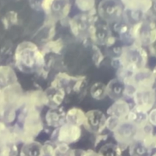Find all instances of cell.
<instances>
[{
  "mask_svg": "<svg viewBox=\"0 0 156 156\" xmlns=\"http://www.w3.org/2000/svg\"><path fill=\"white\" fill-rule=\"evenodd\" d=\"M49 34L48 38H49V39L52 38L54 36V34H55V27H52L51 28Z\"/></svg>",
  "mask_w": 156,
  "mask_h": 156,
  "instance_id": "ab89813d",
  "label": "cell"
},
{
  "mask_svg": "<svg viewBox=\"0 0 156 156\" xmlns=\"http://www.w3.org/2000/svg\"><path fill=\"white\" fill-rule=\"evenodd\" d=\"M27 102L30 105H41L46 103L48 98L46 96L40 91H34L26 97Z\"/></svg>",
  "mask_w": 156,
  "mask_h": 156,
  "instance_id": "d4e9b609",
  "label": "cell"
},
{
  "mask_svg": "<svg viewBox=\"0 0 156 156\" xmlns=\"http://www.w3.org/2000/svg\"><path fill=\"white\" fill-rule=\"evenodd\" d=\"M154 135H155V136H156V133H155V134H154Z\"/></svg>",
  "mask_w": 156,
  "mask_h": 156,
  "instance_id": "ee69618b",
  "label": "cell"
},
{
  "mask_svg": "<svg viewBox=\"0 0 156 156\" xmlns=\"http://www.w3.org/2000/svg\"><path fill=\"white\" fill-rule=\"evenodd\" d=\"M17 21H18L17 13L12 11L9 12L7 15V16L2 20L4 25L6 28L9 27V22L12 24H15L17 22Z\"/></svg>",
  "mask_w": 156,
  "mask_h": 156,
  "instance_id": "f546056e",
  "label": "cell"
},
{
  "mask_svg": "<svg viewBox=\"0 0 156 156\" xmlns=\"http://www.w3.org/2000/svg\"><path fill=\"white\" fill-rule=\"evenodd\" d=\"M97 21V17L89 13L81 14L74 16L69 21L72 33L75 36L85 37L89 36V31L92 25Z\"/></svg>",
  "mask_w": 156,
  "mask_h": 156,
  "instance_id": "8992f818",
  "label": "cell"
},
{
  "mask_svg": "<svg viewBox=\"0 0 156 156\" xmlns=\"http://www.w3.org/2000/svg\"><path fill=\"white\" fill-rule=\"evenodd\" d=\"M24 127L26 136H27L29 140L42 130L43 126L39 113L34 108H31L27 113Z\"/></svg>",
  "mask_w": 156,
  "mask_h": 156,
  "instance_id": "8fae6325",
  "label": "cell"
},
{
  "mask_svg": "<svg viewBox=\"0 0 156 156\" xmlns=\"http://www.w3.org/2000/svg\"><path fill=\"white\" fill-rule=\"evenodd\" d=\"M42 152L44 154L51 155L53 152V151H52V147H51L50 146H46L45 147H42Z\"/></svg>",
  "mask_w": 156,
  "mask_h": 156,
  "instance_id": "74e56055",
  "label": "cell"
},
{
  "mask_svg": "<svg viewBox=\"0 0 156 156\" xmlns=\"http://www.w3.org/2000/svg\"><path fill=\"white\" fill-rule=\"evenodd\" d=\"M54 1L55 0H43L42 1L41 7L46 13H49L51 12L52 5Z\"/></svg>",
  "mask_w": 156,
  "mask_h": 156,
  "instance_id": "4dcf8cb0",
  "label": "cell"
},
{
  "mask_svg": "<svg viewBox=\"0 0 156 156\" xmlns=\"http://www.w3.org/2000/svg\"><path fill=\"white\" fill-rule=\"evenodd\" d=\"M156 79L151 69L147 67L140 68L135 71L130 80L126 84L133 85L136 89L154 88Z\"/></svg>",
  "mask_w": 156,
  "mask_h": 156,
  "instance_id": "ba28073f",
  "label": "cell"
},
{
  "mask_svg": "<svg viewBox=\"0 0 156 156\" xmlns=\"http://www.w3.org/2000/svg\"><path fill=\"white\" fill-rule=\"evenodd\" d=\"M147 50L143 46L136 43L122 46L120 48L118 57L121 66L130 72L146 67L149 59Z\"/></svg>",
  "mask_w": 156,
  "mask_h": 156,
  "instance_id": "6da1fadb",
  "label": "cell"
},
{
  "mask_svg": "<svg viewBox=\"0 0 156 156\" xmlns=\"http://www.w3.org/2000/svg\"><path fill=\"white\" fill-rule=\"evenodd\" d=\"M66 119L69 124L79 126L85 123L86 117L85 115L81 110L77 108H73L68 112Z\"/></svg>",
  "mask_w": 156,
  "mask_h": 156,
  "instance_id": "ffe728a7",
  "label": "cell"
},
{
  "mask_svg": "<svg viewBox=\"0 0 156 156\" xmlns=\"http://www.w3.org/2000/svg\"><path fill=\"white\" fill-rule=\"evenodd\" d=\"M147 51L151 57L156 58V40L147 47Z\"/></svg>",
  "mask_w": 156,
  "mask_h": 156,
  "instance_id": "e575fe53",
  "label": "cell"
},
{
  "mask_svg": "<svg viewBox=\"0 0 156 156\" xmlns=\"http://www.w3.org/2000/svg\"><path fill=\"white\" fill-rule=\"evenodd\" d=\"M153 1H156V0H152Z\"/></svg>",
  "mask_w": 156,
  "mask_h": 156,
  "instance_id": "7bdbcfd3",
  "label": "cell"
},
{
  "mask_svg": "<svg viewBox=\"0 0 156 156\" xmlns=\"http://www.w3.org/2000/svg\"><path fill=\"white\" fill-rule=\"evenodd\" d=\"M126 120L140 127L148 122V112L142 110L135 105L131 108Z\"/></svg>",
  "mask_w": 156,
  "mask_h": 156,
  "instance_id": "e0dca14e",
  "label": "cell"
},
{
  "mask_svg": "<svg viewBox=\"0 0 156 156\" xmlns=\"http://www.w3.org/2000/svg\"><path fill=\"white\" fill-rule=\"evenodd\" d=\"M112 30L108 24H94L90 27L89 31V37L94 44L107 46L109 40L113 37Z\"/></svg>",
  "mask_w": 156,
  "mask_h": 156,
  "instance_id": "30bf717a",
  "label": "cell"
},
{
  "mask_svg": "<svg viewBox=\"0 0 156 156\" xmlns=\"http://www.w3.org/2000/svg\"><path fill=\"white\" fill-rule=\"evenodd\" d=\"M15 60L21 70L32 69L44 63L43 54L34 43L29 41H24L17 46Z\"/></svg>",
  "mask_w": 156,
  "mask_h": 156,
  "instance_id": "7a4b0ae2",
  "label": "cell"
},
{
  "mask_svg": "<svg viewBox=\"0 0 156 156\" xmlns=\"http://www.w3.org/2000/svg\"><path fill=\"white\" fill-rule=\"evenodd\" d=\"M64 97V91L62 90H58L56 93H55L52 96V101L56 104H60Z\"/></svg>",
  "mask_w": 156,
  "mask_h": 156,
  "instance_id": "d6a6232c",
  "label": "cell"
},
{
  "mask_svg": "<svg viewBox=\"0 0 156 156\" xmlns=\"http://www.w3.org/2000/svg\"><path fill=\"white\" fill-rule=\"evenodd\" d=\"M42 153V147L38 143H28L21 150L22 156H40Z\"/></svg>",
  "mask_w": 156,
  "mask_h": 156,
  "instance_id": "603a6c76",
  "label": "cell"
},
{
  "mask_svg": "<svg viewBox=\"0 0 156 156\" xmlns=\"http://www.w3.org/2000/svg\"><path fill=\"white\" fill-rule=\"evenodd\" d=\"M152 73H153V74H154V76L155 79H156V65L154 67L153 69H152Z\"/></svg>",
  "mask_w": 156,
  "mask_h": 156,
  "instance_id": "60d3db41",
  "label": "cell"
},
{
  "mask_svg": "<svg viewBox=\"0 0 156 156\" xmlns=\"http://www.w3.org/2000/svg\"><path fill=\"white\" fill-rule=\"evenodd\" d=\"M151 156H156V152L154 154H152Z\"/></svg>",
  "mask_w": 156,
  "mask_h": 156,
  "instance_id": "b9f144b4",
  "label": "cell"
},
{
  "mask_svg": "<svg viewBox=\"0 0 156 156\" xmlns=\"http://www.w3.org/2000/svg\"><path fill=\"white\" fill-rule=\"evenodd\" d=\"M82 156H101L99 153H97L92 150H88L85 151Z\"/></svg>",
  "mask_w": 156,
  "mask_h": 156,
  "instance_id": "8d00e7d4",
  "label": "cell"
},
{
  "mask_svg": "<svg viewBox=\"0 0 156 156\" xmlns=\"http://www.w3.org/2000/svg\"><path fill=\"white\" fill-rule=\"evenodd\" d=\"M130 34L134 43L147 48L156 40V23L149 18H145L131 26Z\"/></svg>",
  "mask_w": 156,
  "mask_h": 156,
  "instance_id": "3957f363",
  "label": "cell"
},
{
  "mask_svg": "<svg viewBox=\"0 0 156 156\" xmlns=\"http://www.w3.org/2000/svg\"><path fill=\"white\" fill-rule=\"evenodd\" d=\"M90 94L95 99H104L107 96L106 85L102 82L94 83L90 88Z\"/></svg>",
  "mask_w": 156,
  "mask_h": 156,
  "instance_id": "cb8c5ba5",
  "label": "cell"
},
{
  "mask_svg": "<svg viewBox=\"0 0 156 156\" xmlns=\"http://www.w3.org/2000/svg\"><path fill=\"white\" fill-rule=\"evenodd\" d=\"M85 126L88 130L94 133H101L106 127L107 118L98 110H92L85 114Z\"/></svg>",
  "mask_w": 156,
  "mask_h": 156,
  "instance_id": "9c48e42d",
  "label": "cell"
},
{
  "mask_svg": "<svg viewBox=\"0 0 156 156\" xmlns=\"http://www.w3.org/2000/svg\"><path fill=\"white\" fill-rule=\"evenodd\" d=\"M65 119V113L58 108L50 110L46 116V119L49 125L52 126H58L63 123Z\"/></svg>",
  "mask_w": 156,
  "mask_h": 156,
  "instance_id": "44dd1931",
  "label": "cell"
},
{
  "mask_svg": "<svg viewBox=\"0 0 156 156\" xmlns=\"http://www.w3.org/2000/svg\"><path fill=\"white\" fill-rule=\"evenodd\" d=\"M122 149L118 144L107 143L99 149V154L101 156H122Z\"/></svg>",
  "mask_w": 156,
  "mask_h": 156,
  "instance_id": "7402d4cb",
  "label": "cell"
},
{
  "mask_svg": "<svg viewBox=\"0 0 156 156\" xmlns=\"http://www.w3.org/2000/svg\"><path fill=\"white\" fill-rule=\"evenodd\" d=\"M93 60L94 63V64L99 66L101 62L104 59V56L101 51V49L98 48V46L96 44H94L93 46Z\"/></svg>",
  "mask_w": 156,
  "mask_h": 156,
  "instance_id": "83f0119b",
  "label": "cell"
},
{
  "mask_svg": "<svg viewBox=\"0 0 156 156\" xmlns=\"http://www.w3.org/2000/svg\"><path fill=\"white\" fill-rule=\"evenodd\" d=\"M124 9L140 11L147 16L153 5L152 0H119Z\"/></svg>",
  "mask_w": 156,
  "mask_h": 156,
  "instance_id": "5bb4252c",
  "label": "cell"
},
{
  "mask_svg": "<svg viewBox=\"0 0 156 156\" xmlns=\"http://www.w3.org/2000/svg\"><path fill=\"white\" fill-rule=\"evenodd\" d=\"M132 100L135 107L145 112H149L156 103L154 88L136 89Z\"/></svg>",
  "mask_w": 156,
  "mask_h": 156,
  "instance_id": "52a82bcc",
  "label": "cell"
},
{
  "mask_svg": "<svg viewBox=\"0 0 156 156\" xmlns=\"http://www.w3.org/2000/svg\"><path fill=\"white\" fill-rule=\"evenodd\" d=\"M131 25L126 23L122 19L119 21L114 24L113 29L119 35V39L126 44L133 43L130 34Z\"/></svg>",
  "mask_w": 156,
  "mask_h": 156,
  "instance_id": "2e32d148",
  "label": "cell"
},
{
  "mask_svg": "<svg viewBox=\"0 0 156 156\" xmlns=\"http://www.w3.org/2000/svg\"><path fill=\"white\" fill-rule=\"evenodd\" d=\"M130 109V104L122 98L115 101L107 109V113L109 116L124 121L126 120Z\"/></svg>",
  "mask_w": 156,
  "mask_h": 156,
  "instance_id": "7c38bea8",
  "label": "cell"
},
{
  "mask_svg": "<svg viewBox=\"0 0 156 156\" xmlns=\"http://www.w3.org/2000/svg\"><path fill=\"white\" fill-rule=\"evenodd\" d=\"M16 80V77L12 69L9 66H0V88L13 84Z\"/></svg>",
  "mask_w": 156,
  "mask_h": 156,
  "instance_id": "d6986e66",
  "label": "cell"
},
{
  "mask_svg": "<svg viewBox=\"0 0 156 156\" xmlns=\"http://www.w3.org/2000/svg\"><path fill=\"white\" fill-rule=\"evenodd\" d=\"M75 3L78 9L83 12H90L95 9V0H76Z\"/></svg>",
  "mask_w": 156,
  "mask_h": 156,
  "instance_id": "484cf974",
  "label": "cell"
},
{
  "mask_svg": "<svg viewBox=\"0 0 156 156\" xmlns=\"http://www.w3.org/2000/svg\"><path fill=\"white\" fill-rule=\"evenodd\" d=\"M62 47L63 43L60 39H58L56 41H49L46 44V49L55 53H59V52L62 50Z\"/></svg>",
  "mask_w": 156,
  "mask_h": 156,
  "instance_id": "4316f807",
  "label": "cell"
},
{
  "mask_svg": "<svg viewBox=\"0 0 156 156\" xmlns=\"http://www.w3.org/2000/svg\"><path fill=\"white\" fill-rule=\"evenodd\" d=\"M81 130L79 126L73 124H66L62 126L58 133V140L66 143L76 141L80 136Z\"/></svg>",
  "mask_w": 156,
  "mask_h": 156,
  "instance_id": "4fadbf2b",
  "label": "cell"
},
{
  "mask_svg": "<svg viewBox=\"0 0 156 156\" xmlns=\"http://www.w3.org/2000/svg\"><path fill=\"white\" fill-rule=\"evenodd\" d=\"M126 85L119 79L116 77L112 79L106 85L107 96L110 99L116 101L124 97Z\"/></svg>",
  "mask_w": 156,
  "mask_h": 156,
  "instance_id": "9a60e30c",
  "label": "cell"
},
{
  "mask_svg": "<svg viewBox=\"0 0 156 156\" xmlns=\"http://www.w3.org/2000/svg\"><path fill=\"white\" fill-rule=\"evenodd\" d=\"M130 156H151L152 150L141 140H136L128 147Z\"/></svg>",
  "mask_w": 156,
  "mask_h": 156,
  "instance_id": "ac0fdd59",
  "label": "cell"
},
{
  "mask_svg": "<svg viewBox=\"0 0 156 156\" xmlns=\"http://www.w3.org/2000/svg\"><path fill=\"white\" fill-rule=\"evenodd\" d=\"M11 149L8 147H3L0 151V156H10Z\"/></svg>",
  "mask_w": 156,
  "mask_h": 156,
  "instance_id": "d590c367",
  "label": "cell"
},
{
  "mask_svg": "<svg viewBox=\"0 0 156 156\" xmlns=\"http://www.w3.org/2000/svg\"><path fill=\"white\" fill-rule=\"evenodd\" d=\"M147 17L153 20H156V1H153V5L147 14Z\"/></svg>",
  "mask_w": 156,
  "mask_h": 156,
  "instance_id": "836d02e7",
  "label": "cell"
},
{
  "mask_svg": "<svg viewBox=\"0 0 156 156\" xmlns=\"http://www.w3.org/2000/svg\"><path fill=\"white\" fill-rule=\"evenodd\" d=\"M138 127L127 121H122L113 132L117 144L124 150L137 139Z\"/></svg>",
  "mask_w": 156,
  "mask_h": 156,
  "instance_id": "5b68a950",
  "label": "cell"
},
{
  "mask_svg": "<svg viewBox=\"0 0 156 156\" xmlns=\"http://www.w3.org/2000/svg\"><path fill=\"white\" fill-rule=\"evenodd\" d=\"M148 121L153 126L156 127V107L152 108L148 113Z\"/></svg>",
  "mask_w": 156,
  "mask_h": 156,
  "instance_id": "1f68e13d",
  "label": "cell"
},
{
  "mask_svg": "<svg viewBox=\"0 0 156 156\" xmlns=\"http://www.w3.org/2000/svg\"><path fill=\"white\" fill-rule=\"evenodd\" d=\"M122 121L119 119L117 118L109 116L107 118L106 121V127L110 130L111 132H113L114 130L116 129V127L118 126V125L120 124V122Z\"/></svg>",
  "mask_w": 156,
  "mask_h": 156,
  "instance_id": "f1b7e54d",
  "label": "cell"
},
{
  "mask_svg": "<svg viewBox=\"0 0 156 156\" xmlns=\"http://www.w3.org/2000/svg\"><path fill=\"white\" fill-rule=\"evenodd\" d=\"M123 11L119 0H102L98 7L99 16L107 24H114L121 20Z\"/></svg>",
  "mask_w": 156,
  "mask_h": 156,
  "instance_id": "277c9868",
  "label": "cell"
},
{
  "mask_svg": "<svg viewBox=\"0 0 156 156\" xmlns=\"http://www.w3.org/2000/svg\"><path fill=\"white\" fill-rule=\"evenodd\" d=\"M69 10H70V5L69 4H67L64 6L62 10V15H63V16H66L69 13Z\"/></svg>",
  "mask_w": 156,
  "mask_h": 156,
  "instance_id": "f35d334b",
  "label": "cell"
}]
</instances>
